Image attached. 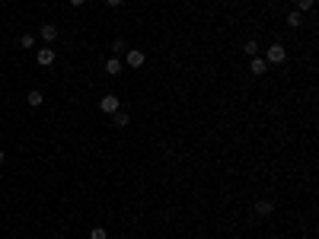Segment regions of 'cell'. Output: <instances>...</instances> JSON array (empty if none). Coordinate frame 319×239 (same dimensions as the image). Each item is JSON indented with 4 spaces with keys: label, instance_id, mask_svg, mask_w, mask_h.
<instances>
[{
    "label": "cell",
    "instance_id": "obj_7",
    "mask_svg": "<svg viewBox=\"0 0 319 239\" xmlns=\"http://www.w3.org/2000/svg\"><path fill=\"white\" fill-rule=\"evenodd\" d=\"M255 214H258V217H268V214H274V201H271V198H262V201H255Z\"/></svg>",
    "mask_w": 319,
    "mask_h": 239
},
{
    "label": "cell",
    "instance_id": "obj_5",
    "mask_svg": "<svg viewBox=\"0 0 319 239\" xmlns=\"http://www.w3.org/2000/svg\"><path fill=\"white\" fill-rule=\"evenodd\" d=\"M144 51H137V48H131L128 54H125V64H128V67H144Z\"/></svg>",
    "mask_w": 319,
    "mask_h": 239
},
{
    "label": "cell",
    "instance_id": "obj_8",
    "mask_svg": "<svg viewBox=\"0 0 319 239\" xmlns=\"http://www.w3.org/2000/svg\"><path fill=\"white\" fill-rule=\"evenodd\" d=\"M106 74L118 77V74H122V58H109V61H106Z\"/></svg>",
    "mask_w": 319,
    "mask_h": 239
},
{
    "label": "cell",
    "instance_id": "obj_2",
    "mask_svg": "<svg viewBox=\"0 0 319 239\" xmlns=\"http://www.w3.org/2000/svg\"><path fill=\"white\" fill-rule=\"evenodd\" d=\"M118 108H122V99H118V96H102V99H99V112H106V115H115V112H118Z\"/></svg>",
    "mask_w": 319,
    "mask_h": 239
},
{
    "label": "cell",
    "instance_id": "obj_12",
    "mask_svg": "<svg viewBox=\"0 0 319 239\" xmlns=\"http://www.w3.org/2000/svg\"><path fill=\"white\" fill-rule=\"evenodd\" d=\"M243 54H246V58H255V54H258V42H246V45H243Z\"/></svg>",
    "mask_w": 319,
    "mask_h": 239
},
{
    "label": "cell",
    "instance_id": "obj_10",
    "mask_svg": "<svg viewBox=\"0 0 319 239\" xmlns=\"http://www.w3.org/2000/svg\"><path fill=\"white\" fill-rule=\"evenodd\" d=\"M26 99H29L32 108H38L42 102H45V93H42V90H29V96H26Z\"/></svg>",
    "mask_w": 319,
    "mask_h": 239
},
{
    "label": "cell",
    "instance_id": "obj_19",
    "mask_svg": "<svg viewBox=\"0 0 319 239\" xmlns=\"http://www.w3.org/2000/svg\"><path fill=\"white\" fill-rule=\"evenodd\" d=\"M0 163H3V150H0Z\"/></svg>",
    "mask_w": 319,
    "mask_h": 239
},
{
    "label": "cell",
    "instance_id": "obj_14",
    "mask_svg": "<svg viewBox=\"0 0 319 239\" xmlns=\"http://www.w3.org/2000/svg\"><path fill=\"white\" fill-rule=\"evenodd\" d=\"M90 239H109L106 226H93V230H90Z\"/></svg>",
    "mask_w": 319,
    "mask_h": 239
},
{
    "label": "cell",
    "instance_id": "obj_9",
    "mask_svg": "<svg viewBox=\"0 0 319 239\" xmlns=\"http://www.w3.org/2000/svg\"><path fill=\"white\" fill-rule=\"evenodd\" d=\"M112 124H115V128H128V124H131L128 112H122V108H118V112H115V115H112Z\"/></svg>",
    "mask_w": 319,
    "mask_h": 239
},
{
    "label": "cell",
    "instance_id": "obj_16",
    "mask_svg": "<svg viewBox=\"0 0 319 239\" xmlns=\"http://www.w3.org/2000/svg\"><path fill=\"white\" fill-rule=\"evenodd\" d=\"M122 51H125V42H122V39H115V42H112V58H118Z\"/></svg>",
    "mask_w": 319,
    "mask_h": 239
},
{
    "label": "cell",
    "instance_id": "obj_6",
    "mask_svg": "<svg viewBox=\"0 0 319 239\" xmlns=\"http://www.w3.org/2000/svg\"><path fill=\"white\" fill-rule=\"evenodd\" d=\"M265 70H268L265 58H258V54H255V58H252V61H249V74H252V77H262Z\"/></svg>",
    "mask_w": 319,
    "mask_h": 239
},
{
    "label": "cell",
    "instance_id": "obj_11",
    "mask_svg": "<svg viewBox=\"0 0 319 239\" xmlns=\"http://www.w3.org/2000/svg\"><path fill=\"white\" fill-rule=\"evenodd\" d=\"M300 23H303V13H297V10H290V13H287V26H290V29H297Z\"/></svg>",
    "mask_w": 319,
    "mask_h": 239
},
{
    "label": "cell",
    "instance_id": "obj_18",
    "mask_svg": "<svg viewBox=\"0 0 319 239\" xmlns=\"http://www.w3.org/2000/svg\"><path fill=\"white\" fill-rule=\"evenodd\" d=\"M86 0H70V7H83Z\"/></svg>",
    "mask_w": 319,
    "mask_h": 239
},
{
    "label": "cell",
    "instance_id": "obj_1",
    "mask_svg": "<svg viewBox=\"0 0 319 239\" xmlns=\"http://www.w3.org/2000/svg\"><path fill=\"white\" fill-rule=\"evenodd\" d=\"M284 61H287V48H284V45H268L265 64H284Z\"/></svg>",
    "mask_w": 319,
    "mask_h": 239
},
{
    "label": "cell",
    "instance_id": "obj_13",
    "mask_svg": "<svg viewBox=\"0 0 319 239\" xmlns=\"http://www.w3.org/2000/svg\"><path fill=\"white\" fill-rule=\"evenodd\" d=\"M19 48H35V35H29V32L19 35Z\"/></svg>",
    "mask_w": 319,
    "mask_h": 239
},
{
    "label": "cell",
    "instance_id": "obj_17",
    "mask_svg": "<svg viewBox=\"0 0 319 239\" xmlns=\"http://www.w3.org/2000/svg\"><path fill=\"white\" fill-rule=\"evenodd\" d=\"M106 3H109V7H122L125 0H106Z\"/></svg>",
    "mask_w": 319,
    "mask_h": 239
},
{
    "label": "cell",
    "instance_id": "obj_3",
    "mask_svg": "<svg viewBox=\"0 0 319 239\" xmlns=\"http://www.w3.org/2000/svg\"><path fill=\"white\" fill-rule=\"evenodd\" d=\"M54 58H58V54H54V48H51V45L38 48V54H35V61L42 64V67H51V64H54Z\"/></svg>",
    "mask_w": 319,
    "mask_h": 239
},
{
    "label": "cell",
    "instance_id": "obj_20",
    "mask_svg": "<svg viewBox=\"0 0 319 239\" xmlns=\"http://www.w3.org/2000/svg\"><path fill=\"white\" fill-rule=\"evenodd\" d=\"M54 239H61V236H54Z\"/></svg>",
    "mask_w": 319,
    "mask_h": 239
},
{
    "label": "cell",
    "instance_id": "obj_15",
    "mask_svg": "<svg viewBox=\"0 0 319 239\" xmlns=\"http://www.w3.org/2000/svg\"><path fill=\"white\" fill-rule=\"evenodd\" d=\"M297 13H306V10H313V0H297Z\"/></svg>",
    "mask_w": 319,
    "mask_h": 239
},
{
    "label": "cell",
    "instance_id": "obj_4",
    "mask_svg": "<svg viewBox=\"0 0 319 239\" xmlns=\"http://www.w3.org/2000/svg\"><path fill=\"white\" fill-rule=\"evenodd\" d=\"M38 35H42V42H45V45H51V42L58 39V26H54V23H42Z\"/></svg>",
    "mask_w": 319,
    "mask_h": 239
}]
</instances>
